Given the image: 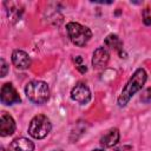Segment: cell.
Masks as SVG:
<instances>
[{
	"instance_id": "6da1fadb",
	"label": "cell",
	"mask_w": 151,
	"mask_h": 151,
	"mask_svg": "<svg viewBox=\"0 0 151 151\" xmlns=\"http://www.w3.org/2000/svg\"><path fill=\"white\" fill-rule=\"evenodd\" d=\"M146 79H147V74H146L145 70L144 68H137L134 71V73L132 74V77L126 83V85L124 86L120 96L118 97V105L120 107L125 106L130 101V99L133 97V94L136 92H138L139 90H142Z\"/></svg>"
},
{
	"instance_id": "7a4b0ae2",
	"label": "cell",
	"mask_w": 151,
	"mask_h": 151,
	"mask_svg": "<svg viewBox=\"0 0 151 151\" xmlns=\"http://www.w3.org/2000/svg\"><path fill=\"white\" fill-rule=\"evenodd\" d=\"M26 97L34 104H44L50 98V87L42 80H32L25 87Z\"/></svg>"
},
{
	"instance_id": "3957f363",
	"label": "cell",
	"mask_w": 151,
	"mask_h": 151,
	"mask_svg": "<svg viewBox=\"0 0 151 151\" xmlns=\"http://www.w3.org/2000/svg\"><path fill=\"white\" fill-rule=\"evenodd\" d=\"M66 31L70 40L76 46H79V47L85 46L92 37V32L88 27L83 26L79 22H74V21H71L66 25Z\"/></svg>"
},
{
	"instance_id": "277c9868",
	"label": "cell",
	"mask_w": 151,
	"mask_h": 151,
	"mask_svg": "<svg viewBox=\"0 0 151 151\" xmlns=\"http://www.w3.org/2000/svg\"><path fill=\"white\" fill-rule=\"evenodd\" d=\"M52 129V124L50 119L44 114H38L32 118L28 125V133L34 139H42L45 138Z\"/></svg>"
},
{
	"instance_id": "5b68a950",
	"label": "cell",
	"mask_w": 151,
	"mask_h": 151,
	"mask_svg": "<svg viewBox=\"0 0 151 151\" xmlns=\"http://www.w3.org/2000/svg\"><path fill=\"white\" fill-rule=\"evenodd\" d=\"M0 99H1V103L5 105H13L21 100L19 93L9 83H6L2 85L1 92H0Z\"/></svg>"
},
{
	"instance_id": "8992f818",
	"label": "cell",
	"mask_w": 151,
	"mask_h": 151,
	"mask_svg": "<svg viewBox=\"0 0 151 151\" xmlns=\"http://www.w3.org/2000/svg\"><path fill=\"white\" fill-rule=\"evenodd\" d=\"M71 98L79 104H86L91 100V91L84 83H78L71 91Z\"/></svg>"
},
{
	"instance_id": "52a82bcc",
	"label": "cell",
	"mask_w": 151,
	"mask_h": 151,
	"mask_svg": "<svg viewBox=\"0 0 151 151\" xmlns=\"http://www.w3.org/2000/svg\"><path fill=\"white\" fill-rule=\"evenodd\" d=\"M12 63L13 65L19 70H26L31 65V58L29 55L21 50H14L12 53Z\"/></svg>"
},
{
	"instance_id": "ba28073f",
	"label": "cell",
	"mask_w": 151,
	"mask_h": 151,
	"mask_svg": "<svg viewBox=\"0 0 151 151\" xmlns=\"http://www.w3.org/2000/svg\"><path fill=\"white\" fill-rule=\"evenodd\" d=\"M110 59V54L107 52V50L105 47H98L94 52H93V57H92V65L93 68H103L107 65Z\"/></svg>"
},
{
	"instance_id": "9c48e42d",
	"label": "cell",
	"mask_w": 151,
	"mask_h": 151,
	"mask_svg": "<svg viewBox=\"0 0 151 151\" xmlns=\"http://www.w3.org/2000/svg\"><path fill=\"white\" fill-rule=\"evenodd\" d=\"M15 131V122L14 119L6 112H2L0 116V134L2 137L11 136Z\"/></svg>"
},
{
	"instance_id": "30bf717a",
	"label": "cell",
	"mask_w": 151,
	"mask_h": 151,
	"mask_svg": "<svg viewBox=\"0 0 151 151\" xmlns=\"http://www.w3.org/2000/svg\"><path fill=\"white\" fill-rule=\"evenodd\" d=\"M7 151H34V144L29 139L25 137H20L14 139L9 144Z\"/></svg>"
},
{
	"instance_id": "8fae6325",
	"label": "cell",
	"mask_w": 151,
	"mask_h": 151,
	"mask_svg": "<svg viewBox=\"0 0 151 151\" xmlns=\"http://www.w3.org/2000/svg\"><path fill=\"white\" fill-rule=\"evenodd\" d=\"M119 130L118 129H111L109 130L100 139V144L104 147H112L119 142Z\"/></svg>"
},
{
	"instance_id": "7c38bea8",
	"label": "cell",
	"mask_w": 151,
	"mask_h": 151,
	"mask_svg": "<svg viewBox=\"0 0 151 151\" xmlns=\"http://www.w3.org/2000/svg\"><path fill=\"white\" fill-rule=\"evenodd\" d=\"M104 44H105L109 48L117 51V52L119 53V55L123 58V53H122V52H123V42H122V40L118 38L117 34H109V35L105 38Z\"/></svg>"
},
{
	"instance_id": "4fadbf2b",
	"label": "cell",
	"mask_w": 151,
	"mask_h": 151,
	"mask_svg": "<svg viewBox=\"0 0 151 151\" xmlns=\"http://www.w3.org/2000/svg\"><path fill=\"white\" fill-rule=\"evenodd\" d=\"M140 100L145 104H150L151 103V87L146 88L143 91L142 96H140Z\"/></svg>"
},
{
	"instance_id": "5bb4252c",
	"label": "cell",
	"mask_w": 151,
	"mask_h": 151,
	"mask_svg": "<svg viewBox=\"0 0 151 151\" xmlns=\"http://www.w3.org/2000/svg\"><path fill=\"white\" fill-rule=\"evenodd\" d=\"M0 63H1V77H6V74L8 72V65H7V63L5 61L4 58H1Z\"/></svg>"
},
{
	"instance_id": "9a60e30c",
	"label": "cell",
	"mask_w": 151,
	"mask_h": 151,
	"mask_svg": "<svg viewBox=\"0 0 151 151\" xmlns=\"http://www.w3.org/2000/svg\"><path fill=\"white\" fill-rule=\"evenodd\" d=\"M143 21L145 25H151V14H149V8H145L144 9V13H143Z\"/></svg>"
},
{
	"instance_id": "2e32d148",
	"label": "cell",
	"mask_w": 151,
	"mask_h": 151,
	"mask_svg": "<svg viewBox=\"0 0 151 151\" xmlns=\"http://www.w3.org/2000/svg\"><path fill=\"white\" fill-rule=\"evenodd\" d=\"M77 68H78V70H79L81 73H85V72L87 71L86 66H84V65H78V66H77Z\"/></svg>"
},
{
	"instance_id": "e0dca14e",
	"label": "cell",
	"mask_w": 151,
	"mask_h": 151,
	"mask_svg": "<svg viewBox=\"0 0 151 151\" xmlns=\"http://www.w3.org/2000/svg\"><path fill=\"white\" fill-rule=\"evenodd\" d=\"M81 60H83V58H81V57H77V58L74 59V61H76L77 64H79V65H81V64H80V63H81Z\"/></svg>"
},
{
	"instance_id": "ac0fdd59",
	"label": "cell",
	"mask_w": 151,
	"mask_h": 151,
	"mask_svg": "<svg viewBox=\"0 0 151 151\" xmlns=\"http://www.w3.org/2000/svg\"><path fill=\"white\" fill-rule=\"evenodd\" d=\"M92 151H104V150H101V149H96V150H92Z\"/></svg>"
}]
</instances>
